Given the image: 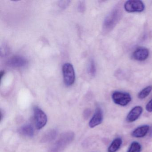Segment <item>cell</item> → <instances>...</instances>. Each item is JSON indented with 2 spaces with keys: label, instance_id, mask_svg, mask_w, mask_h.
Segmentation results:
<instances>
[{
  "label": "cell",
  "instance_id": "8",
  "mask_svg": "<svg viewBox=\"0 0 152 152\" xmlns=\"http://www.w3.org/2000/svg\"><path fill=\"white\" fill-rule=\"evenodd\" d=\"M104 115L103 111L99 107H97L93 116L89 122V126L91 128H95L102 123Z\"/></svg>",
  "mask_w": 152,
  "mask_h": 152
},
{
  "label": "cell",
  "instance_id": "16",
  "mask_svg": "<svg viewBox=\"0 0 152 152\" xmlns=\"http://www.w3.org/2000/svg\"><path fill=\"white\" fill-rule=\"evenodd\" d=\"M141 150V145L137 141L132 142L127 152H140Z\"/></svg>",
  "mask_w": 152,
  "mask_h": 152
},
{
  "label": "cell",
  "instance_id": "10",
  "mask_svg": "<svg viewBox=\"0 0 152 152\" xmlns=\"http://www.w3.org/2000/svg\"><path fill=\"white\" fill-rule=\"evenodd\" d=\"M149 50L146 48H140L136 49L132 54V57L135 60L143 61L149 56Z\"/></svg>",
  "mask_w": 152,
  "mask_h": 152
},
{
  "label": "cell",
  "instance_id": "1",
  "mask_svg": "<svg viewBox=\"0 0 152 152\" xmlns=\"http://www.w3.org/2000/svg\"><path fill=\"white\" fill-rule=\"evenodd\" d=\"M122 15V10L120 7L114 8L105 18L103 26L104 32L112 31L121 19Z\"/></svg>",
  "mask_w": 152,
  "mask_h": 152
},
{
  "label": "cell",
  "instance_id": "9",
  "mask_svg": "<svg viewBox=\"0 0 152 152\" xmlns=\"http://www.w3.org/2000/svg\"><path fill=\"white\" fill-rule=\"evenodd\" d=\"M143 109L140 106H136L129 111L126 117V121L128 123H132L138 119L142 114Z\"/></svg>",
  "mask_w": 152,
  "mask_h": 152
},
{
  "label": "cell",
  "instance_id": "22",
  "mask_svg": "<svg viewBox=\"0 0 152 152\" xmlns=\"http://www.w3.org/2000/svg\"><path fill=\"white\" fill-rule=\"evenodd\" d=\"M149 136L150 137H152V126L149 128Z\"/></svg>",
  "mask_w": 152,
  "mask_h": 152
},
{
  "label": "cell",
  "instance_id": "21",
  "mask_svg": "<svg viewBox=\"0 0 152 152\" xmlns=\"http://www.w3.org/2000/svg\"><path fill=\"white\" fill-rule=\"evenodd\" d=\"M91 114V111L90 109H87L83 112V117L85 119H88Z\"/></svg>",
  "mask_w": 152,
  "mask_h": 152
},
{
  "label": "cell",
  "instance_id": "4",
  "mask_svg": "<svg viewBox=\"0 0 152 152\" xmlns=\"http://www.w3.org/2000/svg\"><path fill=\"white\" fill-rule=\"evenodd\" d=\"M62 69L65 84L66 86H72L74 83L75 78L73 66L70 63H66Z\"/></svg>",
  "mask_w": 152,
  "mask_h": 152
},
{
  "label": "cell",
  "instance_id": "14",
  "mask_svg": "<svg viewBox=\"0 0 152 152\" xmlns=\"http://www.w3.org/2000/svg\"><path fill=\"white\" fill-rule=\"evenodd\" d=\"M19 132L23 136L30 137H33L34 135L33 127L31 124H26L22 126L19 129Z\"/></svg>",
  "mask_w": 152,
  "mask_h": 152
},
{
  "label": "cell",
  "instance_id": "20",
  "mask_svg": "<svg viewBox=\"0 0 152 152\" xmlns=\"http://www.w3.org/2000/svg\"><path fill=\"white\" fill-rule=\"evenodd\" d=\"M145 109L148 113H152V98L146 105Z\"/></svg>",
  "mask_w": 152,
  "mask_h": 152
},
{
  "label": "cell",
  "instance_id": "3",
  "mask_svg": "<svg viewBox=\"0 0 152 152\" xmlns=\"http://www.w3.org/2000/svg\"><path fill=\"white\" fill-rule=\"evenodd\" d=\"M112 99L115 104L122 107L128 105L132 100V97L129 93L121 91L113 92Z\"/></svg>",
  "mask_w": 152,
  "mask_h": 152
},
{
  "label": "cell",
  "instance_id": "11",
  "mask_svg": "<svg viewBox=\"0 0 152 152\" xmlns=\"http://www.w3.org/2000/svg\"><path fill=\"white\" fill-rule=\"evenodd\" d=\"M149 128L150 127L149 125L147 124L139 126L132 132V136L133 137L137 138L144 137L149 132Z\"/></svg>",
  "mask_w": 152,
  "mask_h": 152
},
{
  "label": "cell",
  "instance_id": "17",
  "mask_svg": "<svg viewBox=\"0 0 152 152\" xmlns=\"http://www.w3.org/2000/svg\"><path fill=\"white\" fill-rule=\"evenodd\" d=\"M88 71L89 74L91 76H95L96 72V64L95 61L93 59H91L89 61L88 65Z\"/></svg>",
  "mask_w": 152,
  "mask_h": 152
},
{
  "label": "cell",
  "instance_id": "2",
  "mask_svg": "<svg viewBox=\"0 0 152 152\" xmlns=\"http://www.w3.org/2000/svg\"><path fill=\"white\" fill-rule=\"evenodd\" d=\"M75 134L71 131L66 132L61 134L57 140L51 145L49 152H61L72 142Z\"/></svg>",
  "mask_w": 152,
  "mask_h": 152
},
{
  "label": "cell",
  "instance_id": "18",
  "mask_svg": "<svg viewBox=\"0 0 152 152\" xmlns=\"http://www.w3.org/2000/svg\"><path fill=\"white\" fill-rule=\"evenodd\" d=\"M71 1L69 0H66V1H59L58 2V6L61 9L64 10L66 9L70 4Z\"/></svg>",
  "mask_w": 152,
  "mask_h": 152
},
{
  "label": "cell",
  "instance_id": "12",
  "mask_svg": "<svg viewBox=\"0 0 152 152\" xmlns=\"http://www.w3.org/2000/svg\"><path fill=\"white\" fill-rule=\"evenodd\" d=\"M57 132L55 129L50 130L46 132L42 137L41 141L42 143H48L53 141L56 137Z\"/></svg>",
  "mask_w": 152,
  "mask_h": 152
},
{
  "label": "cell",
  "instance_id": "7",
  "mask_svg": "<svg viewBox=\"0 0 152 152\" xmlns=\"http://www.w3.org/2000/svg\"><path fill=\"white\" fill-rule=\"evenodd\" d=\"M28 64L26 58L21 56H16L10 58L7 62V64L10 67L13 68H21L26 66Z\"/></svg>",
  "mask_w": 152,
  "mask_h": 152
},
{
  "label": "cell",
  "instance_id": "6",
  "mask_svg": "<svg viewBox=\"0 0 152 152\" xmlns=\"http://www.w3.org/2000/svg\"><path fill=\"white\" fill-rule=\"evenodd\" d=\"M35 127L37 129H41L47 124L48 117L45 113L42 110L35 107L34 108Z\"/></svg>",
  "mask_w": 152,
  "mask_h": 152
},
{
  "label": "cell",
  "instance_id": "5",
  "mask_svg": "<svg viewBox=\"0 0 152 152\" xmlns=\"http://www.w3.org/2000/svg\"><path fill=\"white\" fill-rule=\"evenodd\" d=\"M124 10L128 13H140L145 9L144 3L140 0H129L124 4Z\"/></svg>",
  "mask_w": 152,
  "mask_h": 152
},
{
  "label": "cell",
  "instance_id": "19",
  "mask_svg": "<svg viewBox=\"0 0 152 152\" xmlns=\"http://www.w3.org/2000/svg\"><path fill=\"white\" fill-rule=\"evenodd\" d=\"M86 9L85 2L84 1H80L78 4V10L80 13H83Z\"/></svg>",
  "mask_w": 152,
  "mask_h": 152
},
{
  "label": "cell",
  "instance_id": "13",
  "mask_svg": "<svg viewBox=\"0 0 152 152\" xmlns=\"http://www.w3.org/2000/svg\"><path fill=\"white\" fill-rule=\"evenodd\" d=\"M122 140L121 138L117 137L111 142L107 148V152H116L121 146Z\"/></svg>",
  "mask_w": 152,
  "mask_h": 152
},
{
  "label": "cell",
  "instance_id": "15",
  "mask_svg": "<svg viewBox=\"0 0 152 152\" xmlns=\"http://www.w3.org/2000/svg\"><path fill=\"white\" fill-rule=\"evenodd\" d=\"M152 91V86H148L140 91L138 94V98L140 99L146 98L151 93Z\"/></svg>",
  "mask_w": 152,
  "mask_h": 152
}]
</instances>
